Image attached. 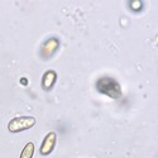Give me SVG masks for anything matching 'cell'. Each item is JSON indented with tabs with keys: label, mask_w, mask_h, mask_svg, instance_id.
Masks as SVG:
<instances>
[{
	"label": "cell",
	"mask_w": 158,
	"mask_h": 158,
	"mask_svg": "<svg viewBox=\"0 0 158 158\" xmlns=\"http://www.w3.org/2000/svg\"><path fill=\"white\" fill-rule=\"evenodd\" d=\"M96 89L99 93L106 95L111 99H120L122 98V87L119 82L115 81L111 77H100L96 81Z\"/></svg>",
	"instance_id": "cell-1"
},
{
	"label": "cell",
	"mask_w": 158,
	"mask_h": 158,
	"mask_svg": "<svg viewBox=\"0 0 158 158\" xmlns=\"http://www.w3.org/2000/svg\"><path fill=\"white\" fill-rule=\"evenodd\" d=\"M35 118L33 116H18L11 119L8 124V129L11 133H19V131L31 129L35 125Z\"/></svg>",
	"instance_id": "cell-2"
},
{
	"label": "cell",
	"mask_w": 158,
	"mask_h": 158,
	"mask_svg": "<svg viewBox=\"0 0 158 158\" xmlns=\"http://www.w3.org/2000/svg\"><path fill=\"white\" fill-rule=\"evenodd\" d=\"M56 142H57V134L55 131H49V133L44 137L42 146H41V154L42 156H48L52 153V151L56 147Z\"/></svg>",
	"instance_id": "cell-3"
},
{
	"label": "cell",
	"mask_w": 158,
	"mask_h": 158,
	"mask_svg": "<svg viewBox=\"0 0 158 158\" xmlns=\"http://www.w3.org/2000/svg\"><path fill=\"white\" fill-rule=\"evenodd\" d=\"M58 46H60V42H58L57 38H49V39H47V41L43 43L42 49H41L42 56L46 57V58L51 57L57 51Z\"/></svg>",
	"instance_id": "cell-4"
},
{
	"label": "cell",
	"mask_w": 158,
	"mask_h": 158,
	"mask_svg": "<svg viewBox=\"0 0 158 158\" xmlns=\"http://www.w3.org/2000/svg\"><path fill=\"white\" fill-rule=\"evenodd\" d=\"M56 80H57V73H56L55 71L49 70V71L44 72L43 78H42V87H43L44 90H49V89H52V86L55 85Z\"/></svg>",
	"instance_id": "cell-5"
},
{
	"label": "cell",
	"mask_w": 158,
	"mask_h": 158,
	"mask_svg": "<svg viewBox=\"0 0 158 158\" xmlns=\"http://www.w3.org/2000/svg\"><path fill=\"white\" fill-rule=\"evenodd\" d=\"M34 154V143L29 142L24 146L22 153H20V158H32Z\"/></svg>",
	"instance_id": "cell-6"
},
{
	"label": "cell",
	"mask_w": 158,
	"mask_h": 158,
	"mask_svg": "<svg viewBox=\"0 0 158 158\" xmlns=\"http://www.w3.org/2000/svg\"><path fill=\"white\" fill-rule=\"evenodd\" d=\"M129 5H130V9L133 11H139L143 8V3L140 2V0H131V2L129 3Z\"/></svg>",
	"instance_id": "cell-7"
},
{
	"label": "cell",
	"mask_w": 158,
	"mask_h": 158,
	"mask_svg": "<svg viewBox=\"0 0 158 158\" xmlns=\"http://www.w3.org/2000/svg\"><path fill=\"white\" fill-rule=\"evenodd\" d=\"M20 84H22V85H28V80L23 77V78H20Z\"/></svg>",
	"instance_id": "cell-8"
}]
</instances>
